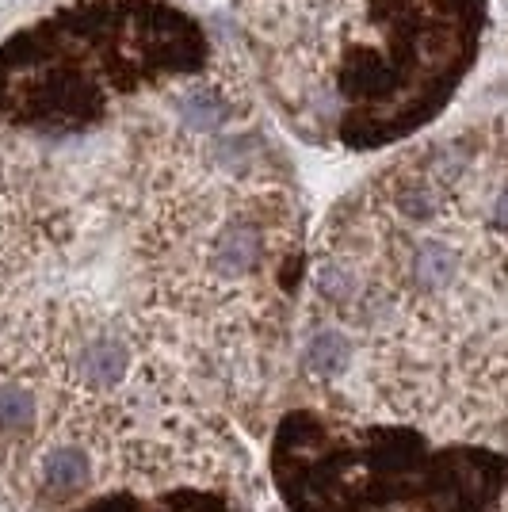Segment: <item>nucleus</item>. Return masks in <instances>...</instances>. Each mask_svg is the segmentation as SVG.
<instances>
[{
    "label": "nucleus",
    "mask_w": 508,
    "mask_h": 512,
    "mask_svg": "<svg viewBox=\"0 0 508 512\" xmlns=\"http://www.w3.org/2000/svg\"><path fill=\"white\" fill-rule=\"evenodd\" d=\"M253 505L222 490H176L157 497H104L77 512H249Z\"/></svg>",
    "instance_id": "obj_2"
},
{
    "label": "nucleus",
    "mask_w": 508,
    "mask_h": 512,
    "mask_svg": "<svg viewBox=\"0 0 508 512\" xmlns=\"http://www.w3.org/2000/svg\"><path fill=\"white\" fill-rule=\"evenodd\" d=\"M241 432L172 299L153 142L123 115L0 123V509L253 505Z\"/></svg>",
    "instance_id": "obj_1"
}]
</instances>
